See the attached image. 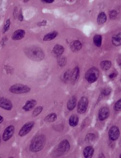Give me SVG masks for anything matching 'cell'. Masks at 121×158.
Returning <instances> with one entry per match:
<instances>
[{
    "label": "cell",
    "mask_w": 121,
    "mask_h": 158,
    "mask_svg": "<svg viewBox=\"0 0 121 158\" xmlns=\"http://www.w3.org/2000/svg\"><path fill=\"white\" fill-rule=\"evenodd\" d=\"M25 53L28 58L35 61H41L44 59L45 57L43 50L40 48L36 47L27 48L25 50Z\"/></svg>",
    "instance_id": "6da1fadb"
},
{
    "label": "cell",
    "mask_w": 121,
    "mask_h": 158,
    "mask_svg": "<svg viewBox=\"0 0 121 158\" xmlns=\"http://www.w3.org/2000/svg\"><path fill=\"white\" fill-rule=\"evenodd\" d=\"M45 143L46 138L44 135H41L34 137L30 144V150L33 152L41 150L44 147Z\"/></svg>",
    "instance_id": "7a4b0ae2"
},
{
    "label": "cell",
    "mask_w": 121,
    "mask_h": 158,
    "mask_svg": "<svg viewBox=\"0 0 121 158\" xmlns=\"http://www.w3.org/2000/svg\"><path fill=\"white\" fill-rule=\"evenodd\" d=\"M99 76V70L96 67H93L87 71L85 75V77L89 83H92L97 80Z\"/></svg>",
    "instance_id": "3957f363"
},
{
    "label": "cell",
    "mask_w": 121,
    "mask_h": 158,
    "mask_svg": "<svg viewBox=\"0 0 121 158\" xmlns=\"http://www.w3.org/2000/svg\"><path fill=\"white\" fill-rule=\"evenodd\" d=\"M9 90L14 94H23L29 92L30 91V88L22 84H16L11 86Z\"/></svg>",
    "instance_id": "277c9868"
},
{
    "label": "cell",
    "mask_w": 121,
    "mask_h": 158,
    "mask_svg": "<svg viewBox=\"0 0 121 158\" xmlns=\"http://www.w3.org/2000/svg\"><path fill=\"white\" fill-rule=\"evenodd\" d=\"M88 99L86 97H82L79 101L77 104V111L80 114L85 113L88 108Z\"/></svg>",
    "instance_id": "5b68a950"
},
{
    "label": "cell",
    "mask_w": 121,
    "mask_h": 158,
    "mask_svg": "<svg viewBox=\"0 0 121 158\" xmlns=\"http://www.w3.org/2000/svg\"><path fill=\"white\" fill-rule=\"evenodd\" d=\"M34 123L33 121L29 122L26 123L22 127L21 130L20 131L19 135L22 137L26 135L31 131L34 126Z\"/></svg>",
    "instance_id": "8992f818"
},
{
    "label": "cell",
    "mask_w": 121,
    "mask_h": 158,
    "mask_svg": "<svg viewBox=\"0 0 121 158\" xmlns=\"http://www.w3.org/2000/svg\"><path fill=\"white\" fill-rule=\"evenodd\" d=\"M120 135V131L118 128L115 126L110 128L109 132V136L110 140L115 141L118 139Z\"/></svg>",
    "instance_id": "52a82bcc"
},
{
    "label": "cell",
    "mask_w": 121,
    "mask_h": 158,
    "mask_svg": "<svg viewBox=\"0 0 121 158\" xmlns=\"http://www.w3.org/2000/svg\"><path fill=\"white\" fill-rule=\"evenodd\" d=\"M15 128L12 125H10L4 131L2 139L4 141H6L10 139L12 136L14 134Z\"/></svg>",
    "instance_id": "ba28073f"
},
{
    "label": "cell",
    "mask_w": 121,
    "mask_h": 158,
    "mask_svg": "<svg viewBox=\"0 0 121 158\" xmlns=\"http://www.w3.org/2000/svg\"><path fill=\"white\" fill-rule=\"evenodd\" d=\"M70 148V145L67 140H64L62 141L58 146V150L61 153H65L67 152Z\"/></svg>",
    "instance_id": "9c48e42d"
},
{
    "label": "cell",
    "mask_w": 121,
    "mask_h": 158,
    "mask_svg": "<svg viewBox=\"0 0 121 158\" xmlns=\"http://www.w3.org/2000/svg\"><path fill=\"white\" fill-rule=\"evenodd\" d=\"M110 115V110L107 107H104L101 108L98 113L99 120L103 121L107 119Z\"/></svg>",
    "instance_id": "30bf717a"
},
{
    "label": "cell",
    "mask_w": 121,
    "mask_h": 158,
    "mask_svg": "<svg viewBox=\"0 0 121 158\" xmlns=\"http://www.w3.org/2000/svg\"><path fill=\"white\" fill-rule=\"evenodd\" d=\"M0 107L6 110H10L12 108L13 105H12V102L6 98H0Z\"/></svg>",
    "instance_id": "8fae6325"
},
{
    "label": "cell",
    "mask_w": 121,
    "mask_h": 158,
    "mask_svg": "<svg viewBox=\"0 0 121 158\" xmlns=\"http://www.w3.org/2000/svg\"><path fill=\"white\" fill-rule=\"evenodd\" d=\"M80 71L79 68L76 67L74 68L70 73L71 81L73 84L75 83L78 79L79 77Z\"/></svg>",
    "instance_id": "7c38bea8"
},
{
    "label": "cell",
    "mask_w": 121,
    "mask_h": 158,
    "mask_svg": "<svg viewBox=\"0 0 121 158\" xmlns=\"http://www.w3.org/2000/svg\"><path fill=\"white\" fill-rule=\"evenodd\" d=\"M64 52V48L62 46L60 45L59 44H57L54 47L52 53L54 56H60Z\"/></svg>",
    "instance_id": "4fadbf2b"
},
{
    "label": "cell",
    "mask_w": 121,
    "mask_h": 158,
    "mask_svg": "<svg viewBox=\"0 0 121 158\" xmlns=\"http://www.w3.org/2000/svg\"><path fill=\"white\" fill-rule=\"evenodd\" d=\"M82 44L78 40H75L70 44V48L72 52H77L82 48Z\"/></svg>",
    "instance_id": "5bb4252c"
},
{
    "label": "cell",
    "mask_w": 121,
    "mask_h": 158,
    "mask_svg": "<svg viewBox=\"0 0 121 158\" xmlns=\"http://www.w3.org/2000/svg\"><path fill=\"white\" fill-rule=\"evenodd\" d=\"M77 105V98L75 96L72 97L67 102V109L69 111H72Z\"/></svg>",
    "instance_id": "9a60e30c"
},
{
    "label": "cell",
    "mask_w": 121,
    "mask_h": 158,
    "mask_svg": "<svg viewBox=\"0 0 121 158\" xmlns=\"http://www.w3.org/2000/svg\"><path fill=\"white\" fill-rule=\"evenodd\" d=\"M36 102L35 100H32L26 102V104L23 107V109L26 111H29L32 110L36 105Z\"/></svg>",
    "instance_id": "2e32d148"
},
{
    "label": "cell",
    "mask_w": 121,
    "mask_h": 158,
    "mask_svg": "<svg viewBox=\"0 0 121 158\" xmlns=\"http://www.w3.org/2000/svg\"><path fill=\"white\" fill-rule=\"evenodd\" d=\"M25 32L23 30H18L15 31L12 35V38L14 40H20L25 36Z\"/></svg>",
    "instance_id": "e0dca14e"
},
{
    "label": "cell",
    "mask_w": 121,
    "mask_h": 158,
    "mask_svg": "<svg viewBox=\"0 0 121 158\" xmlns=\"http://www.w3.org/2000/svg\"><path fill=\"white\" fill-rule=\"evenodd\" d=\"M94 152V149L91 146L85 147L83 150V155L86 158H92Z\"/></svg>",
    "instance_id": "ac0fdd59"
},
{
    "label": "cell",
    "mask_w": 121,
    "mask_h": 158,
    "mask_svg": "<svg viewBox=\"0 0 121 158\" xmlns=\"http://www.w3.org/2000/svg\"><path fill=\"white\" fill-rule=\"evenodd\" d=\"M121 34H117L112 37V43L115 46L121 45Z\"/></svg>",
    "instance_id": "d6986e66"
},
{
    "label": "cell",
    "mask_w": 121,
    "mask_h": 158,
    "mask_svg": "<svg viewBox=\"0 0 121 158\" xmlns=\"http://www.w3.org/2000/svg\"><path fill=\"white\" fill-rule=\"evenodd\" d=\"M78 123V117L77 115H71L69 119V124L71 127L76 126Z\"/></svg>",
    "instance_id": "ffe728a7"
},
{
    "label": "cell",
    "mask_w": 121,
    "mask_h": 158,
    "mask_svg": "<svg viewBox=\"0 0 121 158\" xmlns=\"http://www.w3.org/2000/svg\"><path fill=\"white\" fill-rule=\"evenodd\" d=\"M107 21V16L104 12H101L99 13L97 19V22L99 25H102L105 23Z\"/></svg>",
    "instance_id": "44dd1931"
},
{
    "label": "cell",
    "mask_w": 121,
    "mask_h": 158,
    "mask_svg": "<svg viewBox=\"0 0 121 158\" xmlns=\"http://www.w3.org/2000/svg\"><path fill=\"white\" fill-rule=\"evenodd\" d=\"M58 33L56 31L52 32L48 34H47L45 35L43 40L44 41H50L52 39H54L55 37L57 36Z\"/></svg>",
    "instance_id": "7402d4cb"
},
{
    "label": "cell",
    "mask_w": 121,
    "mask_h": 158,
    "mask_svg": "<svg viewBox=\"0 0 121 158\" xmlns=\"http://www.w3.org/2000/svg\"><path fill=\"white\" fill-rule=\"evenodd\" d=\"M111 66V63L110 61L105 60L101 62L100 67L104 70H107L110 68Z\"/></svg>",
    "instance_id": "603a6c76"
},
{
    "label": "cell",
    "mask_w": 121,
    "mask_h": 158,
    "mask_svg": "<svg viewBox=\"0 0 121 158\" xmlns=\"http://www.w3.org/2000/svg\"><path fill=\"white\" fill-rule=\"evenodd\" d=\"M93 41L95 45L100 47L102 44V36L99 34L95 35L93 38Z\"/></svg>",
    "instance_id": "cb8c5ba5"
},
{
    "label": "cell",
    "mask_w": 121,
    "mask_h": 158,
    "mask_svg": "<svg viewBox=\"0 0 121 158\" xmlns=\"http://www.w3.org/2000/svg\"><path fill=\"white\" fill-rule=\"evenodd\" d=\"M57 119V115L56 113H52L48 115L45 119V121L47 122H54Z\"/></svg>",
    "instance_id": "d4e9b609"
},
{
    "label": "cell",
    "mask_w": 121,
    "mask_h": 158,
    "mask_svg": "<svg viewBox=\"0 0 121 158\" xmlns=\"http://www.w3.org/2000/svg\"><path fill=\"white\" fill-rule=\"evenodd\" d=\"M58 64L60 67H63L66 65V58L65 57H58Z\"/></svg>",
    "instance_id": "484cf974"
},
{
    "label": "cell",
    "mask_w": 121,
    "mask_h": 158,
    "mask_svg": "<svg viewBox=\"0 0 121 158\" xmlns=\"http://www.w3.org/2000/svg\"><path fill=\"white\" fill-rule=\"evenodd\" d=\"M43 109V108L42 106H38L36 107L33 111L32 115L33 117H35L37 115H38L40 113L42 112V110Z\"/></svg>",
    "instance_id": "4316f807"
},
{
    "label": "cell",
    "mask_w": 121,
    "mask_h": 158,
    "mask_svg": "<svg viewBox=\"0 0 121 158\" xmlns=\"http://www.w3.org/2000/svg\"><path fill=\"white\" fill-rule=\"evenodd\" d=\"M95 138H96V136L94 133H88L85 137V141L88 143L94 141Z\"/></svg>",
    "instance_id": "83f0119b"
},
{
    "label": "cell",
    "mask_w": 121,
    "mask_h": 158,
    "mask_svg": "<svg viewBox=\"0 0 121 158\" xmlns=\"http://www.w3.org/2000/svg\"><path fill=\"white\" fill-rule=\"evenodd\" d=\"M70 79V72L69 71L67 70L64 73L63 76V80L65 82H67L69 79Z\"/></svg>",
    "instance_id": "f1b7e54d"
},
{
    "label": "cell",
    "mask_w": 121,
    "mask_h": 158,
    "mask_svg": "<svg viewBox=\"0 0 121 158\" xmlns=\"http://www.w3.org/2000/svg\"><path fill=\"white\" fill-rule=\"evenodd\" d=\"M114 109L115 111H119L121 109V100H118L117 102H116L114 105Z\"/></svg>",
    "instance_id": "f546056e"
},
{
    "label": "cell",
    "mask_w": 121,
    "mask_h": 158,
    "mask_svg": "<svg viewBox=\"0 0 121 158\" xmlns=\"http://www.w3.org/2000/svg\"><path fill=\"white\" fill-rule=\"evenodd\" d=\"M110 17L111 19H114L117 17V12L115 10H111L110 12Z\"/></svg>",
    "instance_id": "4dcf8cb0"
},
{
    "label": "cell",
    "mask_w": 121,
    "mask_h": 158,
    "mask_svg": "<svg viewBox=\"0 0 121 158\" xmlns=\"http://www.w3.org/2000/svg\"><path fill=\"white\" fill-rule=\"evenodd\" d=\"M10 20H8L7 21L5 25L4 26V28H3L4 32H6L8 29V28H9V27L10 26Z\"/></svg>",
    "instance_id": "1f68e13d"
},
{
    "label": "cell",
    "mask_w": 121,
    "mask_h": 158,
    "mask_svg": "<svg viewBox=\"0 0 121 158\" xmlns=\"http://www.w3.org/2000/svg\"><path fill=\"white\" fill-rule=\"evenodd\" d=\"M111 90L109 88H105L102 91V94L104 96H108L110 94Z\"/></svg>",
    "instance_id": "d6a6232c"
},
{
    "label": "cell",
    "mask_w": 121,
    "mask_h": 158,
    "mask_svg": "<svg viewBox=\"0 0 121 158\" xmlns=\"http://www.w3.org/2000/svg\"><path fill=\"white\" fill-rule=\"evenodd\" d=\"M116 76H117V74H116V73H115V72H113V73L110 74V75H109V77H110V79H113V78H115V77H116Z\"/></svg>",
    "instance_id": "836d02e7"
},
{
    "label": "cell",
    "mask_w": 121,
    "mask_h": 158,
    "mask_svg": "<svg viewBox=\"0 0 121 158\" xmlns=\"http://www.w3.org/2000/svg\"><path fill=\"white\" fill-rule=\"evenodd\" d=\"M42 2L45 3H52L54 0H42Z\"/></svg>",
    "instance_id": "e575fe53"
},
{
    "label": "cell",
    "mask_w": 121,
    "mask_h": 158,
    "mask_svg": "<svg viewBox=\"0 0 121 158\" xmlns=\"http://www.w3.org/2000/svg\"><path fill=\"white\" fill-rule=\"evenodd\" d=\"M19 20H20L21 21H22V20H23V16H22V14H20L19 15Z\"/></svg>",
    "instance_id": "d590c367"
},
{
    "label": "cell",
    "mask_w": 121,
    "mask_h": 158,
    "mask_svg": "<svg viewBox=\"0 0 121 158\" xmlns=\"http://www.w3.org/2000/svg\"><path fill=\"white\" fill-rule=\"evenodd\" d=\"M3 118L2 117V116H1L0 115V124L1 123H2V122L3 121Z\"/></svg>",
    "instance_id": "8d00e7d4"
}]
</instances>
